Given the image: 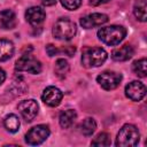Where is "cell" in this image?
Masks as SVG:
<instances>
[{
  "label": "cell",
  "mask_w": 147,
  "mask_h": 147,
  "mask_svg": "<svg viewBox=\"0 0 147 147\" xmlns=\"http://www.w3.org/2000/svg\"><path fill=\"white\" fill-rule=\"evenodd\" d=\"M79 129L84 136H92L96 129V123L92 117H87L80 123Z\"/></svg>",
  "instance_id": "cell-19"
},
{
  "label": "cell",
  "mask_w": 147,
  "mask_h": 147,
  "mask_svg": "<svg viewBox=\"0 0 147 147\" xmlns=\"http://www.w3.org/2000/svg\"><path fill=\"white\" fill-rule=\"evenodd\" d=\"M125 95L132 101H140L146 95V86L138 80H133L125 86Z\"/></svg>",
  "instance_id": "cell-9"
},
{
  "label": "cell",
  "mask_w": 147,
  "mask_h": 147,
  "mask_svg": "<svg viewBox=\"0 0 147 147\" xmlns=\"http://www.w3.org/2000/svg\"><path fill=\"white\" fill-rule=\"evenodd\" d=\"M54 70H55V74H56L57 77L64 78L67 76V74L69 72V63L64 59H59L55 62Z\"/></svg>",
  "instance_id": "cell-21"
},
{
  "label": "cell",
  "mask_w": 147,
  "mask_h": 147,
  "mask_svg": "<svg viewBox=\"0 0 147 147\" xmlns=\"http://www.w3.org/2000/svg\"><path fill=\"white\" fill-rule=\"evenodd\" d=\"M140 133L137 126L132 124H125L121 127L116 138V146L119 147H134L138 145Z\"/></svg>",
  "instance_id": "cell-3"
},
{
  "label": "cell",
  "mask_w": 147,
  "mask_h": 147,
  "mask_svg": "<svg viewBox=\"0 0 147 147\" xmlns=\"http://www.w3.org/2000/svg\"><path fill=\"white\" fill-rule=\"evenodd\" d=\"M96 82L103 90L110 91L119 85L122 82V75L115 71H103L96 77Z\"/></svg>",
  "instance_id": "cell-7"
},
{
  "label": "cell",
  "mask_w": 147,
  "mask_h": 147,
  "mask_svg": "<svg viewBox=\"0 0 147 147\" xmlns=\"http://www.w3.org/2000/svg\"><path fill=\"white\" fill-rule=\"evenodd\" d=\"M42 2V5L45 6H53L56 3V0H40Z\"/></svg>",
  "instance_id": "cell-27"
},
{
  "label": "cell",
  "mask_w": 147,
  "mask_h": 147,
  "mask_svg": "<svg viewBox=\"0 0 147 147\" xmlns=\"http://www.w3.org/2000/svg\"><path fill=\"white\" fill-rule=\"evenodd\" d=\"M17 109L20 110L22 117L26 121V122H31L36 118V116L38 115V109L39 106L37 103L36 100L33 99H29V100H23L18 103Z\"/></svg>",
  "instance_id": "cell-8"
},
{
  "label": "cell",
  "mask_w": 147,
  "mask_h": 147,
  "mask_svg": "<svg viewBox=\"0 0 147 147\" xmlns=\"http://www.w3.org/2000/svg\"><path fill=\"white\" fill-rule=\"evenodd\" d=\"M61 52H63V53H64V54H67L68 56H72V55L75 54V52H76V48H75V46L69 45V46L63 47V48L61 49Z\"/></svg>",
  "instance_id": "cell-25"
},
{
  "label": "cell",
  "mask_w": 147,
  "mask_h": 147,
  "mask_svg": "<svg viewBox=\"0 0 147 147\" xmlns=\"http://www.w3.org/2000/svg\"><path fill=\"white\" fill-rule=\"evenodd\" d=\"M14 54V45L7 39H0V62L9 60Z\"/></svg>",
  "instance_id": "cell-16"
},
{
  "label": "cell",
  "mask_w": 147,
  "mask_h": 147,
  "mask_svg": "<svg viewBox=\"0 0 147 147\" xmlns=\"http://www.w3.org/2000/svg\"><path fill=\"white\" fill-rule=\"evenodd\" d=\"M16 25V15L10 9H3L0 11V26L6 30L14 29Z\"/></svg>",
  "instance_id": "cell-14"
},
{
  "label": "cell",
  "mask_w": 147,
  "mask_h": 147,
  "mask_svg": "<svg viewBox=\"0 0 147 147\" xmlns=\"http://www.w3.org/2000/svg\"><path fill=\"white\" fill-rule=\"evenodd\" d=\"M20 124H21V123H20L18 117H17L16 115H14V114L7 115V116L5 117V119H3V125H5L6 130H7L8 132H11V133H15V132L18 131Z\"/></svg>",
  "instance_id": "cell-17"
},
{
  "label": "cell",
  "mask_w": 147,
  "mask_h": 147,
  "mask_svg": "<svg viewBox=\"0 0 147 147\" xmlns=\"http://www.w3.org/2000/svg\"><path fill=\"white\" fill-rule=\"evenodd\" d=\"M146 8H147L146 0H137L134 2L133 13H134V16L137 17V20H139L140 22H146V18H147Z\"/></svg>",
  "instance_id": "cell-18"
},
{
  "label": "cell",
  "mask_w": 147,
  "mask_h": 147,
  "mask_svg": "<svg viewBox=\"0 0 147 147\" xmlns=\"http://www.w3.org/2000/svg\"><path fill=\"white\" fill-rule=\"evenodd\" d=\"M126 36V30L122 25H109L98 31V38L109 46L118 45Z\"/></svg>",
  "instance_id": "cell-1"
},
{
  "label": "cell",
  "mask_w": 147,
  "mask_h": 147,
  "mask_svg": "<svg viewBox=\"0 0 147 147\" xmlns=\"http://www.w3.org/2000/svg\"><path fill=\"white\" fill-rule=\"evenodd\" d=\"M109 0H90V3L92 5V6H100V5H102V3H106V2H108Z\"/></svg>",
  "instance_id": "cell-26"
},
{
  "label": "cell",
  "mask_w": 147,
  "mask_h": 147,
  "mask_svg": "<svg viewBox=\"0 0 147 147\" xmlns=\"http://www.w3.org/2000/svg\"><path fill=\"white\" fill-rule=\"evenodd\" d=\"M132 69L137 76H139L141 78L146 77L147 76V60L145 57H142L140 60L134 61L132 64Z\"/></svg>",
  "instance_id": "cell-20"
},
{
  "label": "cell",
  "mask_w": 147,
  "mask_h": 147,
  "mask_svg": "<svg viewBox=\"0 0 147 147\" xmlns=\"http://www.w3.org/2000/svg\"><path fill=\"white\" fill-rule=\"evenodd\" d=\"M53 36L54 38L59 39V40H70L75 37L76 32H77V28L76 24L69 20V18H60L55 22L54 26H53Z\"/></svg>",
  "instance_id": "cell-4"
},
{
  "label": "cell",
  "mask_w": 147,
  "mask_h": 147,
  "mask_svg": "<svg viewBox=\"0 0 147 147\" xmlns=\"http://www.w3.org/2000/svg\"><path fill=\"white\" fill-rule=\"evenodd\" d=\"M49 133H51L49 127L47 125L40 124V125H37V126L32 127L25 134V141H26L28 145H31V146L40 145L49 137Z\"/></svg>",
  "instance_id": "cell-6"
},
{
  "label": "cell",
  "mask_w": 147,
  "mask_h": 147,
  "mask_svg": "<svg viewBox=\"0 0 147 147\" xmlns=\"http://www.w3.org/2000/svg\"><path fill=\"white\" fill-rule=\"evenodd\" d=\"M134 54V49L131 45H124L119 48H116L111 52V59L114 61H118V62H122V61H126L129 59H131Z\"/></svg>",
  "instance_id": "cell-13"
},
{
  "label": "cell",
  "mask_w": 147,
  "mask_h": 147,
  "mask_svg": "<svg viewBox=\"0 0 147 147\" xmlns=\"http://www.w3.org/2000/svg\"><path fill=\"white\" fill-rule=\"evenodd\" d=\"M108 22V16L101 13H93L80 18V25L84 29H92L94 26H100Z\"/></svg>",
  "instance_id": "cell-11"
},
{
  "label": "cell",
  "mask_w": 147,
  "mask_h": 147,
  "mask_svg": "<svg viewBox=\"0 0 147 147\" xmlns=\"http://www.w3.org/2000/svg\"><path fill=\"white\" fill-rule=\"evenodd\" d=\"M59 52H60V51H59L54 45H52V44H48V45L46 46V53L48 54V56H54V55H56Z\"/></svg>",
  "instance_id": "cell-24"
},
{
  "label": "cell",
  "mask_w": 147,
  "mask_h": 147,
  "mask_svg": "<svg viewBox=\"0 0 147 147\" xmlns=\"http://www.w3.org/2000/svg\"><path fill=\"white\" fill-rule=\"evenodd\" d=\"M76 118H77L76 110H74V109H67V110L61 111L60 117H59V122H60V125L63 129H68V127H70L74 124V122L76 121Z\"/></svg>",
  "instance_id": "cell-15"
},
{
  "label": "cell",
  "mask_w": 147,
  "mask_h": 147,
  "mask_svg": "<svg viewBox=\"0 0 147 147\" xmlns=\"http://www.w3.org/2000/svg\"><path fill=\"white\" fill-rule=\"evenodd\" d=\"M15 69L17 71H25L29 74L37 75L41 71V63L31 54H24L16 61Z\"/></svg>",
  "instance_id": "cell-5"
},
{
  "label": "cell",
  "mask_w": 147,
  "mask_h": 147,
  "mask_svg": "<svg viewBox=\"0 0 147 147\" xmlns=\"http://www.w3.org/2000/svg\"><path fill=\"white\" fill-rule=\"evenodd\" d=\"M108 57L107 52L101 47H87L82 53V64L85 68L100 67Z\"/></svg>",
  "instance_id": "cell-2"
},
{
  "label": "cell",
  "mask_w": 147,
  "mask_h": 147,
  "mask_svg": "<svg viewBox=\"0 0 147 147\" xmlns=\"http://www.w3.org/2000/svg\"><path fill=\"white\" fill-rule=\"evenodd\" d=\"M25 18H26V21L31 25L37 26V25H40L45 21L46 14H45V10L41 7L33 6V7H30V8L26 9V11H25Z\"/></svg>",
  "instance_id": "cell-12"
},
{
  "label": "cell",
  "mask_w": 147,
  "mask_h": 147,
  "mask_svg": "<svg viewBox=\"0 0 147 147\" xmlns=\"http://www.w3.org/2000/svg\"><path fill=\"white\" fill-rule=\"evenodd\" d=\"M111 140H110V136L106 132H101L99 133L93 140H92V145L93 146H110Z\"/></svg>",
  "instance_id": "cell-22"
},
{
  "label": "cell",
  "mask_w": 147,
  "mask_h": 147,
  "mask_svg": "<svg viewBox=\"0 0 147 147\" xmlns=\"http://www.w3.org/2000/svg\"><path fill=\"white\" fill-rule=\"evenodd\" d=\"M5 79H6V72H5V70H3V69H1V68H0V85L5 82Z\"/></svg>",
  "instance_id": "cell-28"
},
{
  "label": "cell",
  "mask_w": 147,
  "mask_h": 147,
  "mask_svg": "<svg viewBox=\"0 0 147 147\" xmlns=\"http://www.w3.org/2000/svg\"><path fill=\"white\" fill-rule=\"evenodd\" d=\"M62 6L68 10H76L80 5L82 0H60Z\"/></svg>",
  "instance_id": "cell-23"
},
{
  "label": "cell",
  "mask_w": 147,
  "mask_h": 147,
  "mask_svg": "<svg viewBox=\"0 0 147 147\" xmlns=\"http://www.w3.org/2000/svg\"><path fill=\"white\" fill-rule=\"evenodd\" d=\"M41 100L49 107H56L62 100V92L55 86H48L41 94Z\"/></svg>",
  "instance_id": "cell-10"
}]
</instances>
